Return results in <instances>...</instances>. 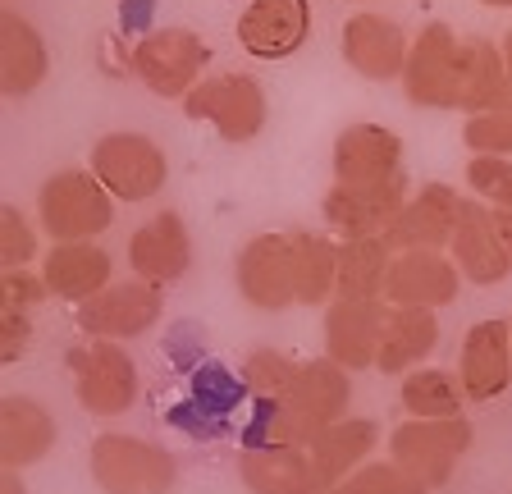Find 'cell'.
<instances>
[{
	"label": "cell",
	"instance_id": "obj_1",
	"mask_svg": "<svg viewBox=\"0 0 512 494\" xmlns=\"http://www.w3.org/2000/svg\"><path fill=\"white\" fill-rule=\"evenodd\" d=\"M352 403V371H343L330 357H311L298 366V380L279 398L261 403L252 421V444H275V449H311V444L348 417Z\"/></svg>",
	"mask_w": 512,
	"mask_h": 494
},
{
	"label": "cell",
	"instance_id": "obj_2",
	"mask_svg": "<svg viewBox=\"0 0 512 494\" xmlns=\"http://www.w3.org/2000/svg\"><path fill=\"white\" fill-rule=\"evenodd\" d=\"M92 481L101 494H174L179 490V462L165 444L106 430L92 440L87 453Z\"/></svg>",
	"mask_w": 512,
	"mask_h": 494
},
{
	"label": "cell",
	"instance_id": "obj_3",
	"mask_svg": "<svg viewBox=\"0 0 512 494\" xmlns=\"http://www.w3.org/2000/svg\"><path fill=\"white\" fill-rule=\"evenodd\" d=\"M37 220L51 243H96L115 225V197L92 170H55L37 193Z\"/></svg>",
	"mask_w": 512,
	"mask_h": 494
},
{
	"label": "cell",
	"instance_id": "obj_4",
	"mask_svg": "<svg viewBox=\"0 0 512 494\" xmlns=\"http://www.w3.org/2000/svg\"><path fill=\"white\" fill-rule=\"evenodd\" d=\"M206 65H211V46L192 28H151L128 51V74L138 78L147 92L170 101L188 97L192 87L206 78Z\"/></svg>",
	"mask_w": 512,
	"mask_h": 494
},
{
	"label": "cell",
	"instance_id": "obj_5",
	"mask_svg": "<svg viewBox=\"0 0 512 494\" xmlns=\"http://www.w3.org/2000/svg\"><path fill=\"white\" fill-rule=\"evenodd\" d=\"M183 115L197 124H211L224 142H252L266 133L270 119V101L266 87L256 83L252 74H206L202 83L183 97Z\"/></svg>",
	"mask_w": 512,
	"mask_h": 494
},
{
	"label": "cell",
	"instance_id": "obj_6",
	"mask_svg": "<svg viewBox=\"0 0 512 494\" xmlns=\"http://www.w3.org/2000/svg\"><path fill=\"white\" fill-rule=\"evenodd\" d=\"M64 366L74 376L78 408L87 417H124L138 398V362L115 339H83L64 353Z\"/></svg>",
	"mask_w": 512,
	"mask_h": 494
},
{
	"label": "cell",
	"instance_id": "obj_7",
	"mask_svg": "<svg viewBox=\"0 0 512 494\" xmlns=\"http://www.w3.org/2000/svg\"><path fill=\"white\" fill-rule=\"evenodd\" d=\"M87 170L101 179L115 202H147L165 188L170 179V161H165V147L147 133L133 129H115L106 138H96L92 156H87Z\"/></svg>",
	"mask_w": 512,
	"mask_h": 494
},
{
	"label": "cell",
	"instance_id": "obj_8",
	"mask_svg": "<svg viewBox=\"0 0 512 494\" xmlns=\"http://www.w3.org/2000/svg\"><path fill=\"white\" fill-rule=\"evenodd\" d=\"M234 284L247 307L256 312H288L298 307V261H293V238L270 229L252 234L238 247Z\"/></svg>",
	"mask_w": 512,
	"mask_h": 494
},
{
	"label": "cell",
	"instance_id": "obj_9",
	"mask_svg": "<svg viewBox=\"0 0 512 494\" xmlns=\"http://www.w3.org/2000/svg\"><path fill=\"white\" fill-rule=\"evenodd\" d=\"M471 449V421L467 417H444V421H398L389 435V458L412 472L426 490L453 476V467L462 462V453Z\"/></svg>",
	"mask_w": 512,
	"mask_h": 494
},
{
	"label": "cell",
	"instance_id": "obj_10",
	"mask_svg": "<svg viewBox=\"0 0 512 494\" xmlns=\"http://www.w3.org/2000/svg\"><path fill=\"white\" fill-rule=\"evenodd\" d=\"M407 197H412L407 174H398L389 183H371V188L330 183L325 197H320V215H325L330 234H339V238H389Z\"/></svg>",
	"mask_w": 512,
	"mask_h": 494
},
{
	"label": "cell",
	"instance_id": "obj_11",
	"mask_svg": "<svg viewBox=\"0 0 512 494\" xmlns=\"http://www.w3.org/2000/svg\"><path fill=\"white\" fill-rule=\"evenodd\" d=\"M160 312H165V289H156L147 280H115L106 293L83 302L74 312V321L83 330V339H115V344H124V339L147 334L160 321Z\"/></svg>",
	"mask_w": 512,
	"mask_h": 494
},
{
	"label": "cell",
	"instance_id": "obj_12",
	"mask_svg": "<svg viewBox=\"0 0 512 494\" xmlns=\"http://www.w3.org/2000/svg\"><path fill=\"white\" fill-rule=\"evenodd\" d=\"M458 51L462 37L448 23H426L412 37V60L403 74V92L421 110H458Z\"/></svg>",
	"mask_w": 512,
	"mask_h": 494
},
{
	"label": "cell",
	"instance_id": "obj_13",
	"mask_svg": "<svg viewBox=\"0 0 512 494\" xmlns=\"http://www.w3.org/2000/svg\"><path fill=\"white\" fill-rule=\"evenodd\" d=\"M339 51L352 74L371 78V83H403L407 60H412V37H407L403 23H394L389 14L362 10L343 23Z\"/></svg>",
	"mask_w": 512,
	"mask_h": 494
},
{
	"label": "cell",
	"instance_id": "obj_14",
	"mask_svg": "<svg viewBox=\"0 0 512 494\" xmlns=\"http://www.w3.org/2000/svg\"><path fill=\"white\" fill-rule=\"evenodd\" d=\"M462 211H467V197L453 188V183H421L412 197H407L403 215L389 229V247L394 252H448L453 234L462 225Z\"/></svg>",
	"mask_w": 512,
	"mask_h": 494
},
{
	"label": "cell",
	"instance_id": "obj_15",
	"mask_svg": "<svg viewBox=\"0 0 512 494\" xmlns=\"http://www.w3.org/2000/svg\"><path fill=\"white\" fill-rule=\"evenodd\" d=\"M234 37L256 60H288L311 37V0H247Z\"/></svg>",
	"mask_w": 512,
	"mask_h": 494
},
{
	"label": "cell",
	"instance_id": "obj_16",
	"mask_svg": "<svg viewBox=\"0 0 512 494\" xmlns=\"http://www.w3.org/2000/svg\"><path fill=\"white\" fill-rule=\"evenodd\" d=\"M128 270L133 280L170 289L192 270V234L179 211H156L147 225L128 234Z\"/></svg>",
	"mask_w": 512,
	"mask_h": 494
},
{
	"label": "cell",
	"instance_id": "obj_17",
	"mask_svg": "<svg viewBox=\"0 0 512 494\" xmlns=\"http://www.w3.org/2000/svg\"><path fill=\"white\" fill-rule=\"evenodd\" d=\"M384 321H389V302H352V298H334L325 307V357L339 362L343 371H366L380 362V339H384Z\"/></svg>",
	"mask_w": 512,
	"mask_h": 494
},
{
	"label": "cell",
	"instance_id": "obj_18",
	"mask_svg": "<svg viewBox=\"0 0 512 494\" xmlns=\"http://www.w3.org/2000/svg\"><path fill=\"white\" fill-rule=\"evenodd\" d=\"M334 165V183H348V188H371V183H389L403 170V138L384 124H348V129L334 138L330 151Z\"/></svg>",
	"mask_w": 512,
	"mask_h": 494
},
{
	"label": "cell",
	"instance_id": "obj_19",
	"mask_svg": "<svg viewBox=\"0 0 512 494\" xmlns=\"http://www.w3.org/2000/svg\"><path fill=\"white\" fill-rule=\"evenodd\" d=\"M448 257L458 261L462 280L480 284V289H494L512 275V252L499 234V220H494V206H485L480 197H467V211H462V225L448 243Z\"/></svg>",
	"mask_w": 512,
	"mask_h": 494
},
{
	"label": "cell",
	"instance_id": "obj_20",
	"mask_svg": "<svg viewBox=\"0 0 512 494\" xmlns=\"http://www.w3.org/2000/svg\"><path fill=\"white\" fill-rule=\"evenodd\" d=\"M462 270L448 252H398L389 266V284H384V302L389 307H421V312H439L458 298Z\"/></svg>",
	"mask_w": 512,
	"mask_h": 494
},
{
	"label": "cell",
	"instance_id": "obj_21",
	"mask_svg": "<svg viewBox=\"0 0 512 494\" xmlns=\"http://www.w3.org/2000/svg\"><path fill=\"white\" fill-rule=\"evenodd\" d=\"M458 380L471 403H494L512 385V325L508 321H476L462 334Z\"/></svg>",
	"mask_w": 512,
	"mask_h": 494
},
{
	"label": "cell",
	"instance_id": "obj_22",
	"mask_svg": "<svg viewBox=\"0 0 512 494\" xmlns=\"http://www.w3.org/2000/svg\"><path fill=\"white\" fill-rule=\"evenodd\" d=\"M42 280L51 298L83 307L115 284V257L101 243H51V252L42 257Z\"/></svg>",
	"mask_w": 512,
	"mask_h": 494
},
{
	"label": "cell",
	"instance_id": "obj_23",
	"mask_svg": "<svg viewBox=\"0 0 512 494\" xmlns=\"http://www.w3.org/2000/svg\"><path fill=\"white\" fill-rule=\"evenodd\" d=\"M51 74V51L37 23H28L19 10H0V92L5 97H28Z\"/></svg>",
	"mask_w": 512,
	"mask_h": 494
},
{
	"label": "cell",
	"instance_id": "obj_24",
	"mask_svg": "<svg viewBox=\"0 0 512 494\" xmlns=\"http://www.w3.org/2000/svg\"><path fill=\"white\" fill-rule=\"evenodd\" d=\"M55 449V417L46 403L28 394H5L0 398V467L19 472L42 462Z\"/></svg>",
	"mask_w": 512,
	"mask_h": 494
},
{
	"label": "cell",
	"instance_id": "obj_25",
	"mask_svg": "<svg viewBox=\"0 0 512 494\" xmlns=\"http://www.w3.org/2000/svg\"><path fill=\"white\" fill-rule=\"evenodd\" d=\"M238 476H243V485L252 494H325L307 449L247 444L238 453Z\"/></svg>",
	"mask_w": 512,
	"mask_h": 494
},
{
	"label": "cell",
	"instance_id": "obj_26",
	"mask_svg": "<svg viewBox=\"0 0 512 494\" xmlns=\"http://www.w3.org/2000/svg\"><path fill=\"white\" fill-rule=\"evenodd\" d=\"M375 444H380V426H375L371 417L334 421V426L307 449L311 462H316V476H320V485H325V494H330L334 485L348 481L352 472H362L366 462H371Z\"/></svg>",
	"mask_w": 512,
	"mask_h": 494
},
{
	"label": "cell",
	"instance_id": "obj_27",
	"mask_svg": "<svg viewBox=\"0 0 512 494\" xmlns=\"http://www.w3.org/2000/svg\"><path fill=\"white\" fill-rule=\"evenodd\" d=\"M435 344H439V312L389 307L375 371H384V376H412L416 366H426V357L435 353Z\"/></svg>",
	"mask_w": 512,
	"mask_h": 494
},
{
	"label": "cell",
	"instance_id": "obj_28",
	"mask_svg": "<svg viewBox=\"0 0 512 494\" xmlns=\"http://www.w3.org/2000/svg\"><path fill=\"white\" fill-rule=\"evenodd\" d=\"M503 46L490 37H462L458 51V110L462 115H485L503 106Z\"/></svg>",
	"mask_w": 512,
	"mask_h": 494
},
{
	"label": "cell",
	"instance_id": "obj_29",
	"mask_svg": "<svg viewBox=\"0 0 512 494\" xmlns=\"http://www.w3.org/2000/svg\"><path fill=\"white\" fill-rule=\"evenodd\" d=\"M389 238H339V298L375 302L384 298L389 266H394Z\"/></svg>",
	"mask_w": 512,
	"mask_h": 494
},
{
	"label": "cell",
	"instance_id": "obj_30",
	"mask_svg": "<svg viewBox=\"0 0 512 494\" xmlns=\"http://www.w3.org/2000/svg\"><path fill=\"white\" fill-rule=\"evenodd\" d=\"M471 398L462 389V380L444 366H416L412 376H403L398 385V408L407 412V421H444L462 417Z\"/></svg>",
	"mask_w": 512,
	"mask_h": 494
},
{
	"label": "cell",
	"instance_id": "obj_31",
	"mask_svg": "<svg viewBox=\"0 0 512 494\" xmlns=\"http://www.w3.org/2000/svg\"><path fill=\"white\" fill-rule=\"evenodd\" d=\"M293 261H298V307H325L339 298V238L293 229Z\"/></svg>",
	"mask_w": 512,
	"mask_h": 494
},
{
	"label": "cell",
	"instance_id": "obj_32",
	"mask_svg": "<svg viewBox=\"0 0 512 494\" xmlns=\"http://www.w3.org/2000/svg\"><path fill=\"white\" fill-rule=\"evenodd\" d=\"M298 366L288 353H279V348H252V353L243 357V366H238V385L247 389V394H256L261 403H270V398H279L293 380H298Z\"/></svg>",
	"mask_w": 512,
	"mask_h": 494
},
{
	"label": "cell",
	"instance_id": "obj_33",
	"mask_svg": "<svg viewBox=\"0 0 512 494\" xmlns=\"http://www.w3.org/2000/svg\"><path fill=\"white\" fill-rule=\"evenodd\" d=\"M467 188L494 211H512V156H471Z\"/></svg>",
	"mask_w": 512,
	"mask_h": 494
},
{
	"label": "cell",
	"instance_id": "obj_34",
	"mask_svg": "<svg viewBox=\"0 0 512 494\" xmlns=\"http://www.w3.org/2000/svg\"><path fill=\"white\" fill-rule=\"evenodd\" d=\"M330 494H426V485L389 458V462H366L362 472H352L348 481L334 485Z\"/></svg>",
	"mask_w": 512,
	"mask_h": 494
},
{
	"label": "cell",
	"instance_id": "obj_35",
	"mask_svg": "<svg viewBox=\"0 0 512 494\" xmlns=\"http://www.w3.org/2000/svg\"><path fill=\"white\" fill-rule=\"evenodd\" d=\"M462 142L471 156H512V110H485V115H467L462 124Z\"/></svg>",
	"mask_w": 512,
	"mask_h": 494
},
{
	"label": "cell",
	"instance_id": "obj_36",
	"mask_svg": "<svg viewBox=\"0 0 512 494\" xmlns=\"http://www.w3.org/2000/svg\"><path fill=\"white\" fill-rule=\"evenodd\" d=\"M37 257V234L14 202L0 206V270H23Z\"/></svg>",
	"mask_w": 512,
	"mask_h": 494
},
{
	"label": "cell",
	"instance_id": "obj_37",
	"mask_svg": "<svg viewBox=\"0 0 512 494\" xmlns=\"http://www.w3.org/2000/svg\"><path fill=\"white\" fill-rule=\"evenodd\" d=\"M51 298L42 270H0V312H28L37 316Z\"/></svg>",
	"mask_w": 512,
	"mask_h": 494
},
{
	"label": "cell",
	"instance_id": "obj_38",
	"mask_svg": "<svg viewBox=\"0 0 512 494\" xmlns=\"http://www.w3.org/2000/svg\"><path fill=\"white\" fill-rule=\"evenodd\" d=\"M32 344V316L28 312H0V362L10 366Z\"/></svg>",
	"mask_w": 512,
	"mask_h": 494
},
{
	"label": "cell",
	"instance_id": "obj_39",
	"mask_svg": "<svg viewBox=\"0 0 512 494\" xmlns=\"http://www.w3.org/2000/svg\"><path fill=\"white\" fill-rule=\"evenodd\" d=\"M499 46H503V74H508V87H503V106L512 110V33L503 37Z\"/></svg>",
	"mask_w": 512,
	"mask_h": 494
},
{
	"label": "cell",
	"instance_id": "obj_40",
	"mask_svg": "<svg viewBox=\"0 0 512 494\" xmlns=\"http://www.w3.org/2000/svg\"><path fill=\"white\" fill-rule=\"evenodd\" d=\"M0 494H28L19 481V472H0Z\"/></svg>",
	"mask_w": 512,
	"mask_h": 494
},
{
	"label": "cell",
	"instance_id": "obj_41",
	"mask_svg": "<svg viewBox=\"0 0 512 494\" xmlns=\"http://www.w3.org/2000/svg\"><path fill=\"white\" fill-rule=\"evenodd\" d=\"M494 220H499V234H503V243H508V252H512V211H494Z\"/></svg>",
	"mask_w": 512,
	"mask_h": 494
},
{
	"label": "cell",
	"instance_id": "obj_42",
	"mask_svg": "<svg viewBox=\"0 0 512 494\" xmlns=\"http://www.w3.org/2000/svg\"><path fill=\"white\" fill-rule=\"evenodd\" d=\"M480 5H490V10H512V0H480Z\"/></svg>",
	"mask_w": 512,
	"mask_h": 494
},
{
	"label": "cell",
	"instance_id": "obj_43",
	"mask_svg": "<svg viewBox=\"0 0 512 494\" xmlns=\"http://www.w3.org/2000/svg\"><path fill=\"white\" fill-rule=\"evenodd\" d=\"M508 325H512V321H508Z\"/></svg>",
	"mask_w": 512,
	"mask_h": 494
}]
</instances>
